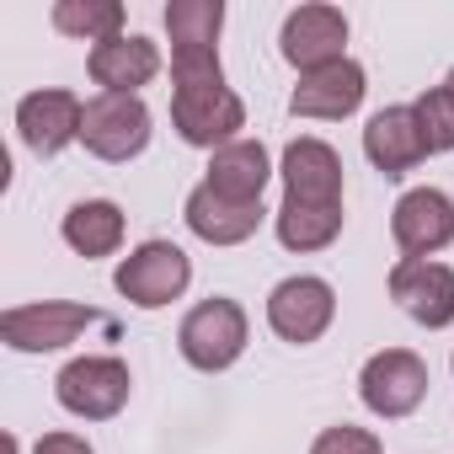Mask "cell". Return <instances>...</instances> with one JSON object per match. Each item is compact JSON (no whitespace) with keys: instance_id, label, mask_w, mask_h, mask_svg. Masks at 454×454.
Returning a JSON list of instances; mask_svg holds the SVG:
<instances>
[{"instance_id":"1","label":"cell","mask_w":454,"mask_h":454,"mask_svg":"<svg viewBox=\"0 0 454 454\" xmlns=\"http://www.w3.org/2000/svg\"><path fill=\"white\" fill-rule=\"evenodd\" d=\"M176 348H182V358H187L192 369H203V374L231 369V364L247 353V310H241L236 300H224V294L192 305V310L182 316V326H176Z\"/></svg>"},{"instance_id":"2","label":"cell","mask_w":454,"mask_h":454,"mask_svg":"<svg viewBox=\"0 0 454 454\" xmlns=\"http://www.w3.org/2000/svg\"><path fill=\"white\" fill-rule=\"evenodd\" d=\"M171 129L192 150H224L236 145V129H247V107L224 81H198L171 91Z\"/></svg>"},{"instance_id":"3","label":"cell","mask_w":454,"mask_h":454,"mask_svg":"<svg viewBox=\"0 0 454 454\" xmlns=\"http://www.w3.org/2000/svg\"><path fill=\"white\" fill-rule=\"evenodd\" d=\"M86 326H107L113 321L91 305H75V300H43V305H17L0 316V342L12 353H54V348H70Z\"/></svg>"},{"instance_id":"4","label":"cell","mask_w":454,"mask_h":454,"mask_svg":"<svg viewBox=\"0 0 454 454\" xmlns=\"http://www.w3.org/2000/svg\"><path fill=\"white\" fill-rule=\"evenodd\" d=\"M129 364L113 358V353H97V358H70L54 380V395L70 417H86V422H107L129 406Z\"/></svg>"},{"instance_id":"5","label":"cell","mask_w":454,"mask_h":454,"mask_svg":"<svg viewBox=\"0 0 454 454\" xmlns=\"http://www.w3.org/2000/svg\"><path fill=\"white\" fill-rule=\"evenodd\" d=\"M113 284H118V294H123L129 305H139V310H160V305H171V300L187 294V284H192V262H187V252L171 247V241H145V247H134V252L118 262Z\"/></svg>"},{"instance_id":"6","label":"cell","mask_w":454,"mask_h":454,"mask_svg":"<svg viewBox=\"0 0 454 454\" xmlns=\"http://www.w3.org/2000/svg\"><path fill=\"white\" fill-rule=\"evenodd\" d=\"M358 395L374 417L395 422V417H411L422 401H427V364L411 353V348H385L364 364L358 374Z\"/></svg>"},{"instance_id":"7","label":"cell","mask_w":454,"mask_h":454,"mask_svg":"<svg viewBox=\"0 0 454 454\" xmlns=\"http://www.w3.org/2000/svg\"><path fill=\"white\" fill-rule=\"evenodd\" d=\"M81 145L97 155V160H134L145 145H150V107L139 97H118V91H102L86 102V129H81Z\"/></svg>"},{"instance_id":"8","label":"cell","mask_w":454,"mask_h":454,"mask_svg":"<svg viewBox=\"0 0 454 454\" xmlns=\"http://www.w3.org/2000/svg\"><path fill=\"white\" fill-rule=\"evenodd\" d=\"M390 300L427 332H443L454 321V268L433 257H401L390 268Z\"/></svg>"},{"instance_id":"9","label":"cell","mask_w":454,"mask_h":454,"mask_svg":"<svg viewBox=\"0 0 454 454\" xmlns=\"http://www.w3.org/2000/svg\"><path fill=\"white\" fill-rule=\"evenodd\" d=\"M332 316H337V294H332L326 278L300 273V278H284V284L268 294V326H273L284 342H294V348L316 342V337L332 326Z\"/></svg>"},{"instance_id":"10","label":"cell","mask_w":454,"mask_h":454,"mask_svg":"<svg viewBox=\"0 0 454 454\" xmlns=\"http://www.w3.org/2000/svg\"><path fill=\"white\" fill-rule=\"evenodd\" d=\"M278 49H284V59H289L300 75L326 70V65L348 59V54H342V49H348V17H342L337 6H300V12L284 17Z\"/></svg>"},{"instance_id":"11","label":"cell","mask_w":454,"mask_h":454,"mask_svg":"<svg viewBox=\"0 0 454 454\" xmlns=\"http://www.w3.org/2000/svg\"><path fill=\"white\" fill-rule=\"evenodd\" d=\"M17 129H22V145L33 155H59L65 145L81 139L86 129V102L75 91H59V86H43L33 97L17 102Z\"/></svg>"},{"instance_id":"12","label":"cell","mask_w":454,"mask_h":454,"mask_svg":"<svg viewBox=\"0 0 454 454\" xmlns=\"http://www.w3.org/2000/svg\"><path fill=\"white\" fill-rule=\"evenodd\" d=\"M390 236L401 247V257H433L454 241V203L438 187H411L395 214H390Z\"/></svg>"},{"instance_id":"13","label":"cell","mask_w":454,"mask_h":454,"mask_svg":"<svg viewBox=\"0 0 454 454\" xmlns=\"http://www.w3.org/2000/svg\"><path fill=\"white\" fill-rule=\"evenodd\" d=\"M364 155L380 176H406L427 160V139H422V123L411 107H380L364 129Z\"/></svg>"},{"instance_id":"14","label":"cell","mask_w":454,"mask_h":454,"mask_svg":"<svg viewBox=\"0 0 454 454\" xmlns=\"http://www.w3.org/2000/svg\"><path fill=\"white\" fill-rule=\"evenodd\" d=\"M182 214H187V231L198 241H208V247H241V241H252L262 231V219H268L262 203H231V198H219L208 182H198L187 192Z\"/></svg>"},{"instance_id":"15","label":"cell","mask_w":454,"mask_h":454,"mask_svg":"<svg viewBox=\"0 0 454 454\" xmlns=\"http://www.w3.org/2000/svg\"><path fill=\"white\" fill-rule=\"evenodd\" d=\"M364 91H369L364 65H358V59H337V65H326V70L300 75V86H294V97H289V113H294V118H326V123H332V118L358 113Z\"/></svg>"},{"instance_id":"16","label":"cell","mask_w":454,"mask_h":454,"mask_svg":"<svg viewBox=\"0 0 454 454\" xmlns=\"http://www.w3.org/2000/svg\"><path fill=\"white\" fill-rule=\"evenodd\" d=\"M86 70L102 91H118V97H139V86L155 81L160 70V49L139 33H123V38H107L86 54Z\"/></svg>"},{"instance_id":"17","label":"cell","mask_w":454,"mask_h":454,"mask_svg":"<svg viewBox=\"0 0 454 454\" xmlns=\"http://www.w3.org/2000/svg\"><path fill=\"white\" fill-rule=\"evenodd\" d=\"M284 198L294 203H342V160L326 139H294L284 150Z\"/></svg>"},{"instance_id":"18","label":"cell","mask_w":454,"mask_h":454,"mask_svg":"<svg viewBox=\"0 0 454 454\" xmlns=\"http://www.w3.org/2000/svg\"><path fill=\"white\" fill-rule=\"evenodd\" d=\"M273 176V160H268V145L262 139H236V145H224L208 155V187L219 198H231V203H262V187Z\"/></svg>"},{"instance_id":"19","label":"cell","mask_w":454,"mask_h":454,"mask_svg":"<svg viewBox=\"0 0 454 454\" xmlns=\"http://www.w3.org/2000/svg\"><path fill=\"white\" fill-rule=\"evenodd\" d=\"M59 231H65V247L81 252L86 262L91 257H113L123 247V208L113 198H86V203H75L65 214Z\"/></svg>"},{"instance_id":"20","label":"cell","mask_w":454,"mask_h":454,"mask_svg":"<svg viewBox=\"0 0 454 454\" xmlns=\"http://www.w3.org/2000/svg\"><path fill=\"white\" fill-rule=\"evenodd\" d=\"M337 236H342V203L326 208V203H294V198H284V208H278V241L289 252H326Z\"/></svg>"},{"instance_id":"21","label":"cell","mask_w":454,"mask_h":454,"mask_svg":"<svg viewBox=\"0 0 454 454\" xmlns=\"http://www.w3.org/2000/svg\"><path fill=\"white\" fill-rule=\"evenodd\" d=\"M54 27L65 38H86L97 49L107 38H123V6H118V0H59V6H54Z\"/></svg>"},{"instance_id":"22","label":"cell","mask_w":454,"mask_h":454,"mask_svg":"<svg viewBox=\"0 0 454 454\" xmlns=\"http://www.w3.org/2000/svg\"><path fill=\"white\" fill-rule=\"evenodd\" d=\"M219 27H224V6H219V0H171V6H166L171 49H182V43L214 49L219 43Z\"/></svg>"},{"instance_id":"23","label":"cell","mask_w":454,"mask_h":454,"mask_svg":"<svg viewBox=\"0 0 454 454\" xmlns=\"http://www.w3.org/2000/svg\"><path fill=\"white\" fill-rule=\"evenodd\" d=\"M411 113H417V123H422L427 155L454 150V86H449V81H443V86H433V91H422V97L411 102Z\"/></svg>"},{"instance_id":"24","label":"cell","mask_w":454,"mask_h":454,"mask_svg":"<svg viewBox=\"0 0 454 454\" xmlns=\"http://www.w3.org/2000/svg\"><path fill=\"white\" fill-rule=\"evenodd\" d=\"M171 81H176V86L224 81V70H219V49H203V43H182V49H171Z\"/></svg>"},{"instance_id":"25","label":"cell","mask_w":454,"mask_h":454,"mask_svg":"<svg viewBox=\"0 0 454 454\" xmlns=\"http://www.w3.org/2000/svg\"><path fill=\"white\" fill-rule=\"evenodd\" d=\"M310 454H385V443H380L369 427L342 422V427H326V433L310 443Z\"/></svg>"},{"instance_id":"26","label":"cell","mask_w":454,"mask_h":454,"mask_svg":"<svg viewBox=\"0 0 454 454\" xmlns=\"http://www.w3.org/2000/svg\"><path fill=\"white\" fill-rule=\"evenodd\" d=\"M33 454H97V449H91L81 433H43Z\"/></svg>"},{"instance_id":"27","label":"cell","mask_w":454,"mask_h":454,"mask_svg":"<svg viewBox=\"0 0 454 454\" xmlns=\"http://www.w3.org/2000/svg\"><path fill=\"white\" fill-rule=\"evenodd\" d=\"M449 86H454V70H449Z\"/></svg>"}]
</instances>
